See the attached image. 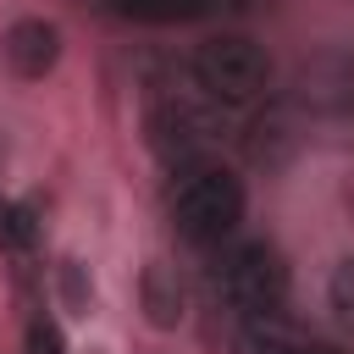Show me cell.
Segmentation results:
<instances>
[{
	"label": "cell",
	"instance_id": "7a4b0ae2",
	"mask_svg": "<svg viewBox=\"0 0 354 354\" xmlns=\"http://www.w3.org/2000/svg\"><path fill=\"white\" fill-rule=\"evenodd\" d=\"M194 83L205 88L210 105H254L266 100L271 88V55L266 44H254L249 33H221V39H205L194 50Z\"/></svg>",
	"mask_w": 354,
	"mask_h": 354
},
{
	"label": "cell",
	"instance_id": "277c9868",
	"mask_svg": "<svg viewBox=\"0 0 354 354\" xmlns=\"http://www.w3.org/2000/svg\"><path fill=\"white\" fill-rule=\"evenodd\" d=\"M210 133H216V122H210L199 105H188V100H160V105L149 111V144H155V155L171 160V166L205 160Z\"/></svg>",
	"mask_w": 354,
	"mask_h": 354
},
{
	"label": "cell",
	"instance_id": "5b68a950",
	"mask_svg": "<svg viewBox=\"0 0 354 354\" xmlns=\"http://www.w3.org/2000/svg\"><path fill=\"white\" fill-rule=\"evenodd\" d=\"M0 50H6V61H11L17 77H44L61 61V33L44 17H22V22L6 28V44Z\"/></svg>",
	"mask_w": 354,
	"mask_h": 354
},
{
	"label": "cell",
	"instance_id": "6da1fadb",
	"mask_svg": "<svg viewBox=\"0 0 354 354\" xmlns=\"http://www.w3.org/2000/svg\"><path fill=\"white\" fill-rule=\"evenodd\" d=\"M171 227L188 243H221L243 221V183L216 160H188L171 177Z\"/></svg>",
	"mask_w": 354,
	"mask_h": 354
},
{
	"label": "cell",
	"instance_id": "52a82bcc",
	"mask_svg": "<svg viewBox=\"0 0 354 354\" xmlns=\"http://www.w3.org/2000/svg\"><path fill=\"white\" fill-rule=\"evenodd\" d=\"M144 304H149V321H155V326H177V321H183V293H177V282L166 277V266H149V277H144Z\"/></svg>",
	"mask_w": 354,
	"mask_h": 354
},
{
	"label": "cell",
	"instance_id": "30bf717a",
	"mask_svg": "<svg viewBox=\"0 0 354 354\" xmlns=\"http://www.w3.org/2000/svg\"><path fill=\"white\" fill-rule=\"evenodd\" d=\"M6 232H11V243H28V238H33V221H28V210H11V216H6Z\"/></svg>",
	"mask_w": 354,
	"mask_h": 354
},
{
	"label": "cell",
	"instance_id": "8992f818",
	"mask_svg": "<svg viewBox=\"0 0 354 354\" xmlns=\"http://www.w3.org/2000/svg\"><path fill=\"white\" fill-rule=\"evenodd\" d=\"M105 11L122 17V22H155V28H166V22H199V17H210L216 0H105Z\"/></svg>",
	"mask_w": 354,
	"mask_h": 354
},
{
	"label": "cell",
	"instance_id": "ba28073f",
	"mask_svg": "<svg viewBox=\"0 0 354 354\" xmlns=\"http://www.w3.org/2000/svg\"><path fill=\"white\" fill-rule=\"evenodd\" d=\"M326 304H332V321H337L343 332H354V254L332 271V282H326Z\"/></svg>",
	"mask_w": 354,
	"mask_h": 354
},
{
	"label": "cell",
	"instance_id": "9c48e42d",
	"mask_svg": "<svg viewBox=\"0 0 354 354\" xmlns=\"http://www.w3.org/2000/svg\"><path fill=\"white\" fill-rule=\"evenodd\" d=\"M28 354H61V332H55L44 315L28 326Z\"/></svg>",
	"mask_w": 354,
	"mask_h": 354
},
{
	"label": "cell",
	"instance_id": "3957f363",
	"mask_svg": "<svg viewBox=\"0 0 354 354\" xmlns=\"http://www.w3.org/2000/svg\"><path fill=\"white\" fill-rule=\"evenodd\" d=\"M216 288L232 310H243L249 321H271L282 304H288V266L282 254L266 243V238H249V243H232L216 266Z\"/></svg>",
	"mask_w": 354,
	"mask_h": 354
},
{
	"label": "cell",
	"instance_id": "8fae6325",
	"mask_svg": "<svg viewBox=\"0 0 354 354\" xmlns=\"http://www.w3.org/2000/svg\"><path fill=\"white\" fill-rule=\"evenodd\" d=\"M293 354H315V348H293Z\"/></svg>",
	"mask_w": 354,
	"mask_h": 354
}]
</instances>
